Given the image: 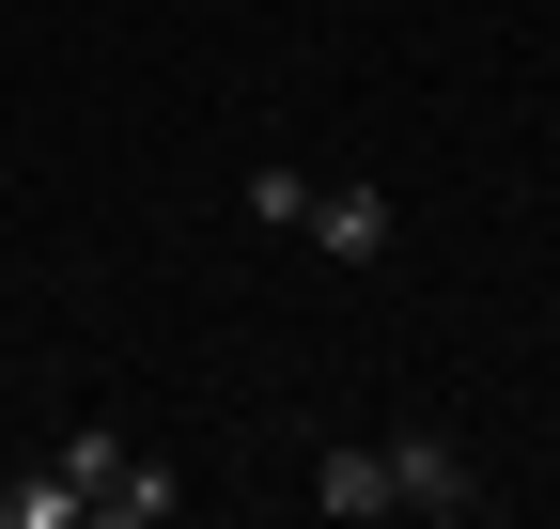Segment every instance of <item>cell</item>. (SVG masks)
<instances>
[{"mask_svg":"<svg viewBox=\"0 0 560 529\" xmlns=\"http://www.w3.org/2000/svg\"><path fill=\"white\" fill-rule=\"evenodd\" d=\"M47 468H62V483H79V514H125V529H156V514L187 498V483L156 468V451H125V436H62V451H47Z\"/></svg>","mask_w":560,"mask_h":529,"instance_id":"1","label":"cell"},{"mask_svg":"<svg viewBox=\"0 0 560 529\" xmlns=\"http://www.w3.org/2000/svg\"><path fill=\"white\" fill-rule=\"evenodd\" d=\"M389 514H420V529H467V514H482L467 451H452L436 421H405V436H389Z\"/></svg>","mask_w":560,"mask_h":529,"instance_id":"2","label":"cell"},{"mask_svg":"<svg viewBox=\"0 0 560 529\" xmlns=\"http://www.w3.org/2000/svg\"><path fill=\"white\" fill-rule=\"evenodd\" d=\"M312 249H342V264H374L389 249V187H359V172H342V187H312V219H296Z\"/></svg>","mask_w":560,"mask_h":529,"instance_id":"3","label":"cell"},{"mask_svg":"<svg viewBox=\"0 0 560 529\" xmlns=\"http://www.w3.org/2000/svg\"><path fill=\"white\" fill-rule=\"evenodd\" d=\"M312 498H327L342 529H374V514H389V451H327V468H312Z\"/></svg>","mask_w":560,"mask_h":529,"instance_id":"4","label":"cell"},{"mask_svg":"<svg viewBox=\"0 0 560 529\" xmlns=\"http://www.w3.org/2000/svg\"><path fill=\"white\" fill-rule=\"evenodd\" d=\"M234 203H249V219H265V234H296V219H312V172H296V156H265V172H249V187H234Z\"/></svg>","mask_w":560,"mask_h":529,"instance_id":"5","label":"cell"},{"mask_svg":"<svg viewBox=\"0 0 560 529\" xmlns=\"http://www.w3.org/2000/svg\"><path fill=\"white\" fill-rule=\"evenodd\" d=\"M0 529H79V483L32 468V483H0Z\"/></svg>","mask_w":560,"mask_h":529,"instance_id":"6","label":"cell"}]
</instances>
